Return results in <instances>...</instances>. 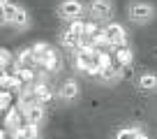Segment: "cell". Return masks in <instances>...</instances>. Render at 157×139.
Returning a JSON list of instances; mask_svg holds the SVG:
<instances>
[{"label": "cell", "instance_id": "10", "mask_svg": "<svg viewBox=\"0 0 157 139\" xmlns=\"http://www.w3.org/2000/svg\"><path fill=\"white\" fill-rule=\"evenodd\" d=\"M113 63L127 70L129 65L134 63V51H132V46H129V44H127V46H116V49H113Z\"/></svg>", "mask_w": 157, "mask_h": 139}, {"label": "cell", "instance_id": "11", "mask_svg": "<svg viewBox=\"0 0 157 139\" xmlns=\"http://www.w3.org/2000/svg\"><path fill=\"white\" fill-rule=\"evenodd\" d=\"M53 97H56V93L51 90L49 84H44V81H42V84H37V86L33 88V100H35V102H39V104L51 102Z\"/></svg>", "mask_w": 157, "mask_h": 139}, {"label": "cell", "instance_id": "16", "mask_svg": "<svg viewBox=\"0 0 157 139\" xmlns=\"http://www.w3.org/2000/svg\"><path fill=\"white\" fill-rule=\"evenodd\" d=\"M134 139H150V137H148V134L143 132V130H139V134H136V137H134Z\"/></svg>", "mask_w": 157, "mask_h": 139}, {"label": "cell", "instance_id": "8", "mask_svg": "<svg viewBox=\"0 0 157 139\" xmlns=\"http://www.w3.org/2000/svg\"><path fill=\"white\" fill-rule=\"evenodd\" d=\"M125 77V67H120V65H106V67L102 70V72H99L97 74V79L102 81L104 86H111V84H118V81L123 79Z\"/></svg>", "mask_w": 157, "mask_h": 139}, {"label": "cell", "instance_id": "9", "mask_svg": "<svg viewBox=\"0 0 157 139\" xmlns=\"http://www.w3.org/2000/svg\"><path fill=\"white\" fill-rule=\"evenodd\" d=\"M23 114H25V121L33 123V125H37V128L44 123V118H46V109H44V104H39V102H33Z\"/></svg>", "mask_w": 157, "mask_h": 139}, {"label": "cell", "instance_id": "14", "mask_svg": "<svg viewBox=\"0 0 157 139\" xmlns=\"http://www.w3.org/2000/svg\"><path fill=\"white\" fill-rule=\"evenodd\" d=\"M5 5H0V28H7V26H10V16H7V7Z\"/></svg>", "mask_w": 157, "mask_h": 139}, {"label": "cell", "instance_id": "13", "mask_svg": "<svg viewBox=\"0 0 157 139\" xmlns=\"http://www.w3.org/2000/svg\"><path fill=\"white\" fill-rule=\"evenodd\" d=\"M139 130H141L139 125H125V128H120L116 132V137H113V139H134L139 134Z\"/></svg>", "mask_w": 157, "mask_h": 139}, {"label": "cell", "instance_id": "4", "mask_svg": "<svg viewBox=\"0 0 157 139\" xmlns=\"http://www.w3.org/2000/svg\"><path fill=\"white\" fill-rule=\"evenodd\" d=\"M5 7H7V16H10V28L19 30V33H25V30H30V26H33V19H30L28 7L16 5V2H7Z\"/></svg>", "mask_w": 157, "mask_h": 139}, {"label": "cell", "instance_id": "1", "mask_svg": "<svg viewBox=\"0 0 157 139\" xmlns=\"http://www.w3.org/2000/svg\"><path fill=\"white\" fill-rule=\"evenodd\" d=\"M125 14H127V21L132 26L141 28V26H150L157 19V7L148 0H132L125 10Z\"/></svg>", "mask_w": 157, "mask_h": 139}, {"label": "cell", "instance_id": "6", "mask_svg": "<svg viewBox=\"0 0 157 139\" xmlns=\"http://www.w3.org/2000/svg\"><path fill=\"white\" fill-rule=\"evenodd\" d=\"M78 97H81V86H78V81L74 79V77L63 79V84L56 90V100H58L60 104H74Z\"/></svg>", "mask_w": 157, "mask_h": 139}, {"label": "cell", "instance_id": "15", "mask_svg": "<svg viewBox=\"0 0 157 139\" xmlns=\"http://www.w3.org/2000/svg\"><path fill=\"white\" fill-rule=\"evenodd\" d=\"M10 60H12V54L7 49H0V67H5Z\"/></svg>", "mask_w": 157, "mask_h": 139}, {"label": "cell", "instance_id": "18", "mask_svg": "<svg viewBox=\"0 0 157 139\" xmlns=\"http://www.w3.org/2000/svg\"><path fill=\"white\" fill-rule=\"evenodd\" d=\"M5 2H10V0H0V5H5Z\"/></svg>", "mask_w": 157, "mask_h": 139}, {"label": "cell", "instance_id": "7", "mask_svg": "<svg viewBox=\"0 0 157 139\" xmlns=\"http://www.w3.org/2000/svg\"><path fill=\"white\" fill-rule=\"evenodd\" d=\"M134 86H136V90H141V93H157V72H152V70H143V72H139L136 77H134Z\"/></svg>", "mask_w": 157, "mask_h": 139}, {"label": "cell", "instance_id": "2", "mask_svg": "<svg viewBox=\"0 0 157 139\" xmlns=\"http://www.w3.org/2000/svg\"><path fill=\"white\" fill-rule=\"evenodd\" d=\"M56 14H58L65 23H72V21H76V19H83V16L88 14V7H86L83 0H58Z\"/></svg>", "mask_w": 157, "mask_h": 139}, {"label": "cell", "instance_id": "12", "mask_svg": "<svg viewBox=\"0 0 157 139\" xmlns=\"http://www.w3.org/2000/svg\"><path fill=\"white\" fill-rule=\"evenodd\" d=\"M81 40H83V37H78V35H74L72 33V30H65V33H63V37H60V42H63V46H67V49H76V46L78 44H81Z\"/></svg>", "mask_w": 157, "mask_h": 139}, {"label": "cell", "instance_id": "5", "mask_svg": "<svg viewBox=\"0 0 157 139\" xmlns=\"http://www.w3.org/2000/svg\"><path fill=\"white\" fill-rule=\"evenodd\" d=\"M102 35L109 40L111 49H116V46H127V44H129L127 30H125L123 23H118V21H106V23H104V28H102Z\"/></svg>", "mask_w": 157, "mask_h": 139}, {"label": "cell", "instance_id": "3", "mask_svg": "<svg viewBox=\"0 0 157 139\" xmlns=\"http://www.w3.org/2000/svg\"><path fill=\"white\" fill-rule=\"evenodd\" d=\"M86 7H88V19L99 21V23L113 21V16H116V2L113 0H88Z\"/></svg>", "mask_w": 157, "mask_h": 139}, {"label": "cell", "instance_id": "17", "mask_svg": "<svg viewBox=\"0 0 157 139\" xmlns=\"http://www.w3.org/2000/svg\"><path fill=\"white\" fill-rule=\"evenodd\" d=\"M23 139H42V134L35 132V134H28V137H23Z\"/></svg>", "mask_w": 157, "mask_h": 139}]
</instances>
